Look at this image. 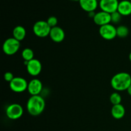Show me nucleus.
Masks as SVG:
<instances>
[{"label": "nucleus", "mask_w": 131, "mask_h": 131, "mask_svg": "<svg viewBox=\"0 0 131 131\" xmlns=\"http://www.w3.org/2000/svg\"><path fill=\"white\" fill-rule=\"evenodd\" d=\"M46 106L45 100L42 96L34 95L30 97L26 104L27 111L31 116H38L43 111Z\"/></svg>", "instance_id": "1"}, {"label": "nucleus", "mask_w": 131, "mask_h": 131, "mask_svg": "<svg viewBox=\"0 0 131 131\" xmlns=\"http://www.w3.org/2000/svg\"><path fill=\"white\" fill-rule=\"evenodd\" d=\"M131 84V76L127 72H119L113 76L111 85L116 91L127 90Z\"/></svg>", "instance_id": "2"}, {"label": "nucleus", "mask_w": 131, "mask_h": 131, "mask_svg": "<svg viewBox=\"0 0 131 131\" xmlns=\"http://www.w3.org/2000/svg\"><path fill=\"white\" fill-rule=\"evenodd\" d=\"M20 47V43L19 40L14 37L8 38L4 42L3 44V51L8 56L15 54L18 52Z\"/></svg>", "instance_id": "3"}, {"label": "nucleus", "mask_w": 131, "mask_h": 131, "mask_svg": "<svg viewBox=\"0 0 131 131\" xmlns=\"http://www.w3.org/2000/svg\"><path fill=\"white\" fill-rule=\"evenodd\" d=\"M51 28L46 20H38L36 22L33 26V31L37 37L40 38L49 36Z\"/></svg>", "instance_id": "4"}, {"label": "nucleus", "mask_w": 131, "mask_h": 131, "mask_svg": "<svg viewBox=\"0 0 131 131\" xmlns=\"http://www.w3.org/2000/svg\"><path fill=\"white\" fill-rule=\"evenodd\" d=\"M23 107L19 104L14 103L9 105L6 110V115L10 120H17L23 115Z\"/></svg>", "instance_id": "5"}, {"label": "nucleus", "mask_w": 131, "mask_h": 131, "mask_svg": "<svg viewBox=\"0 0 131 131\" xmlns=\"http://www.w3.org/2000/svg\"><path fill=\"white\" fill-rule=\"evenodd\" d=\"M28 83L24 78L15 77L10 83V88L15 93H22L28 89Z\"/></svg>", "instance_id": "6"}, {"label": "nucleus", "mask_w": 131, "mask_h": 131, "mask_svg": "<svg viewBox=\"0 0 131 131\" xmlns=\"http://www.w3.org/2000/svg\"><path fill=\"white\" fill-rule=\"evenodd\" d=\"M99 34L104 39L111 40L117 37L116 28H115V26L111 24L104 25L100 27Z\"/></svg>", "instance_id": "7"}, {"label": "nucleus", "mask_w": 131, "mask_h": 131, "mask_svg": "<svg viewBox=\"0 0 131 131\" xmlns=\"http://www.w3.org/2000/svg\"><path fill=\"white\" fill-rule=\"evenodd\" d=\"M119 1L118 0H101L99 6L102 11L111 14L118 10Z\"/></svg>", "instance_id": "8"}, {"label": "nucleus", "mask_w": 131, "mask_h": 131, "mask_svg": "<svg viewBox=\"0 0 131 131\" xmlns=\"http://www.w3.org/2000/svg\"><path fill=\"white\" fill-rule=\"evenodd\" d=\"M26 67L28 74L32 76H37L39 75L42 71V63L37 59H33L29 61Z\"/></svg>", "instance_id": "9"}, {"label": "nucleus", "mask_w": 131, "mask_h": 131, "mask_svg": "<svg viewBox=\"0 0 131 131\" xmlns=\"http://www.w3.org/2000/svg\"><path fill=\"white\" fill-rule=\"evenodd\" d=\"M43 89L42 83L39 79H33L28 83V89L29 94L31 96L39 95Z\"/></svg>", "instance_id": "10"}, {"label": "nucleus", "mask_w": 131, "mask_h": 131, "mask_svg": "<svg viewBox=\"0 0 131 131\" xmlns=\"http://www.w3.org/2000/svg\"><path fill=\"white\" fill-rule=\"evenodd\" d=\"M93 21L100 27L104 25L110 24L111 23V14L104 11L97 12L93 17Z\"/></svg>", "instance_id": "11"}, {"label": "nucleus", "mask_w": 131, "mask_h": 131, "mask_svg": "<svg viewBox=\"0 0 131 131\" xmlns=\"http://www.w3.org/2000/svg\"><path fill=\"white\" fill-rule=\"evenodd\" d=\"M49 37L53 42L56 43H60L65 39V31L60 27H54L51 28Z\"/></svg>", "instance_id": "12"}, {"label": "nucleus", "mask_w": 131, "mask_h": 131, "mask_svg": "<svg viewBox=\"0 0 131 131\" xmlns=\"http://www.w3.org/2000/svg\"><path fill=\"white\" fill-rule=\"evenodd\" d=\"M79 3L81 8L88 13L94 12L98 6L97 0H79Z\"/></svg>", "instance_id": "13"}, {"label": "nucleus", "mask_w": 131, "mask_h": 131, "mask_svg": "<svg viewBox=\"0 0 131 131\" xmlns=\"http://www.w3.org/2000/svg\"><path fill=\"white\" fill-rule=\"evenodd\" d=\"M118 12L122 16H128L131 14V1L123 0L119 2Z\"/></svg>", "instance_id": "14"}, {"label": "nucleus", "mask_w": 131, "mask_h": 131, "mask_svg": "<svg viewBox=\"0 0 131 131\" xmlns=\"http://www.w3.org/2000/svg\"><path fill=\"white\" fill-rule=\"evenodd\" d=\"M111 115L116 120H120L122 119L125 114V107L121 104L117 105H114L111 108Z\"/></svg>", "instance_id": "15"}, {"label": "nucleus", "mask_w": 131, "mask_h": 131, "mask_svg": "<svg viewBox=\"0 0 131 131\" xmlns=\"http://www.w3.org/2000/svg\"><path fill=\"white\" fill-rule=\"evenodd\" d=\"M13 37L19 42L23 40L26 35V29L22 26H17L13 29L12 32Z\"/></svg>", "instance_id": "16"}, {"label": "nucleus", "mask_w": 131, "mask_h": 131, "mask_svg": "<svg viewBox=\"0 0 131 131\" xmlns=\"http://www.w3.org/2000/svg\"><path fill=\"white\" fill-rule=\"evenodd\" d=\"M129 33V28L124 25L119 26L116 28V35L120 38H125L127 37Z\"/></svg>", "instance_id": "17"}, {"label": "nucleus", "mask_w": 131, "mask_h": 131, "mask_svg": "<svg viewBox=\"0 0 131 131\" xmlns=\"http://www.w3.org/2000/svg\"><path fill=\"white\" fill-rule=\"evenodd\" d=\"M22 57L24 59V61H29L33 60L34 57V52L33 50L29 48H26L22 52Z\"/></svg>", "instance_id": "18"}, {"label": "nucleus", "mask_w": 131, "mask_h": 131, "mask_svg": "<svg viewBox=\"0 0 131 131\" xmlns=\"http://www.w3.org/2000/svg\"><path fill=\"white\" fill-rule=\"evenodd\" d=\"M110 102L113 105H117L121 104L122 97L118 92H114L110 96Z\"/></svg>", "instance_id": "19"}, {"label": "nucleus", "mask_w": 131, "mask_h": 131, "mask_svg": "<svg viewBox=\"0 0 131 131\" xmlns=\"http://www.w3.org/2000/svg\"><path fill=\"white\" fill-rule=\"evenodd\" d=\"M122 15L118 11L111 14V23L113 24H118L120 22Z\"/></svg>", "instance_id": "20"}, {"label": "nucleus", "mask_w": 131, "mask_h": 131, "mask_svg": "<svg viewBox=\"0 0 131 131\" xmlns=\"http://www.w3.org/2000/svg\"><path fill=\"white\" fill-rule=\"evenodd\" d=\"M46 21H47V24H49V26L51 28L57 26L58 19L56 17L54 16L49 17Z\"/></svg>", "instance_id": "21"}, {"label": "nucleus", "mask_w": 131, "mask_h": 131, "mask_svg": "<svg viewBox=\"0 0 131 131\" xmlns=\"http://www.w3.org/2000/svg\"><path fill=\"white\" fill-rule=\"evenodd\" d=\"M4 79L6 81L9 82V83L14 79V76L13 74L10 72H6L5 74H4Z\"/></svg>", "instance_id": "22"}, {"label": "nucleus", "mask_w": 131, "mask_h": 131, "mask_svg": "<svg viewBox=\"0 0 131 131\" xmlns=\"http://www.w3.org/2000/svg\"><path fill=\"white\" fill-rule=\"evenodd\" d=\"M127 93H129V95L131 96V84H130V86H129V88H128V89L127 90Z\"/></svg>", "instance_id": "23"}, {"label": "nucleus", "mask_w": 131, "mask_h": 131, "mask_svg": "<svg viewBox=\"0 0 131 131\" xmlns=\"http://www.w3.org/2000/svg\"><path fill=\"white\" fill-rule=\"evenodd\" d=\"M129 60H130V61H131V52L129 54Z\"/></svg>", "instance_id": "24"}, {"label": "nucleus", "mask_w": 131, "mask_h": 131, "mask_svg": "<svg viewBox=\"0 0 131 131\" xmlns=\"http://www.w3.org/2000/svg\"><path fill=\"white\" fill-rule=\"evenodd\" d=\"M71 1H79V0H71Z\"/></svg>", "instance_id": "25"}, {"label": "nucleus", "mask_w": 131, "mask_h": 131, "mask_svg": "<svg viewBox=\"0 0 131 131\" xmlns=\"http://www.w3.org/2000/svg\"><path fill=\"white\" fill-rule=\"evenodd\" d=\"M97 1H101V0H97Z\"/></svg>", "instance_id": "26"}]
</instances>
